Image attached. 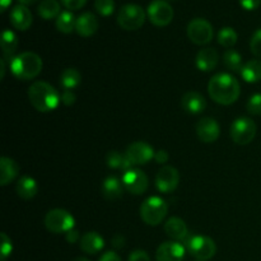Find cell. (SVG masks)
Returning a JSON list of instances; mask_svg holds the SVG:
<instances>
[{
	"label": "cell",
	"instance_id": "cell-1",
	"mask_svg": "<svg viewBox=\"0 0 261 261\" xmlns=\"http://www.w3.org/2000/svg\"><path fill=\"white\" fill-rule=\"evenodd\" d=\"M208 92L211 98L214 99L217 103L228 106L239 99L241 87L237 79L231 74L221 73L212 76L208 84Z\"/></svg>",
	"mask_w": 261,
	"mask_h": 261
},
{
	"label": "cell",
	"instance_id": "cell-2",
	"mask_svg": "<svg viewBox=\"0 0 261 261\" xmlns=\"http://www.w3.org/2000/svg\"><path fill=\"white\" fill-rule=\"evenodd\" d=\"M28 98L37 111L50 112L58 107L61 97L51 84L46 82H35L28 89Z\"/></svg>",
	"mask_w": 261,
	"mask_h": 261
},
{
	"label": "cell",
	"instance_id": "cell-3",
	"mask_svg": "<svg viewBox=\"0 0 261 261\" xmlns=\"http://www.w3.org/2000/svg\"><path fill=\"white\" fill-rule=\"evenodd\" d=\"M10 70L20 81L33 79L42 70V59L35 53H22L12 59Z\"/></svg>",
	"mask_w": 261,
	"mask_h": 261
},
{
	"label": "cell",
	"instance_id": "cell-4",
	"mask_svg": "<svg viewBox=\"0 0 261 261\" xmlns=\"http://www.w3.org/2000/svg\"><path fill=\"white\" fill-rule=\"evenodd\" d=\"M168 206L160 196H150L140 206V217L148 226H157L167 216Z\"/></svg>",
	"mask_w": 261,
	"mask_h": 261
},
{
	"label": "cell",
	"instance_id": "cell-5",
	"mask_svg": "<svg viewBox=\"0 0 261 261\" xmlns=\"http://www.w3.org/2000/svg\"><path fill=\"white\" fill-rule=\"evenodd\" d=\"M145 22V12L140 5L126 4L120 9L117 14V23L126 31H135L142 27Z\"/></svg>",
	"mask_w": 261,
	"mask_h": 261
},
{
	"label": "cell",
	"instance_id": "cell-6",
	"mask_svg": "<svg viewBox=\"0 0 261 261\" xmlns=\"http://www.w3.org/2000/svg\"><path fill=\"white\" fill-rule=\"evenodd\" d=\"M73 216L65 209H53L45 217V226L53 233H68L74 228Z\"/></svg>",
	"mask_w": 261,
	"mask_h": 261
},
{
	"label": "cell",
	"instance_id": "cell-7",
	"mask_svg": "<svg viewBox=\"0 0 261 261\" xmlns=\"http://www.w3.org/2000/svg\"><path fill=\"white\" fill-rule=\"evenodd\" d=\"M256 124L249 117L234 120L231 126V138L236 144L246 145L254 140L256 135Z\"/></svg>",
	"mask_w": 261,
	"mask_h": 261
},
{
	"label": "cell",
	"instance_id": "cell-8",
	"mask_svg": "<svg viewBox=\"0 0 261 261\" xmlns=\"http://www.w3.org/2000/svg\"><path fill=\"white\" fill-rule=\"evenodd\" d=\"M188 36L195 45H206L213 38V27L203 18H195L188 25Z\"/></svg>",
	"mask_w": 261,
	"mask_h": 261
},
{
	"label": "cell",
	"instance_id": "cell-9",
	"mask_svg": "<svg viewBox=\"0 0 261 261\" xmlns=\"http://www.w3.org/2000/svg\"><path fill=\"white\" fill-rule=\"evenodd\" d=\"M188 249L198 260L206 261L216 255L217 246L212 239L206 236H194L189 240Z\"/></svg>",
	"mask_w": 261,
	"mask_h": 261
},
{
	"label": "cell",
	"instance_id": "cell-10",
	"mask_svg": "<svg viewBox=\"0 0 261 261\" xmlns=\"http://www.w3.org/2000/svg\"><path fill=\"white\" fill-rule=\"evenodd\" d=\"M149 20L157 27L168 25L173 19V9L166 0H153L148 7Z\"/></svg>",
	"mask_w": 261,
	"mask_h": 261
},
{
	"label": "cell",
	"instance_id": "cell-11",
	"mask_svg": "<svg viewBox=\"0 0 261 261\" xmlns=\"http://www.w3.org/2000/svg\"><path fill=\"white\" fill-rule=\"evenodd\" d=\"M122 185L129 193L134 194V195H142L147 191L148 186H149V180L143 171L138 170V168H130V170L125 171L124 176H122Z\"/></svg>",
	"mask_w": 261,
	"mask_h": 261
},
{
	"label": "cell",
	"instance_id": "cell-12",
	"mask_svg": "<svg viewBox=\"0 0 261 261\" xmlns=\"http://www.w3.org/2000/svg\"><path fill=\"white\" fill-rule=\"evenodd\" d=\"M178 182H180V175L172 166L162 167L155 176V188L161 193H172L178 186Z\"/></svg>",
	"mask_w": 261,
	"mask_h": 261
},
{
	"label": "cell",
	"instance_id": "cell-13",
	"mask_svg": "<svg viewBox=\"0 0 261 261\" xmlns=\"http://www.w3.org/2000/svg\"><path fill=\"white\" fill-rule=\"evenodd\" d=\"M127 160L132 165H145L154 157L155 152L148 143L145 142H135L127 147L126 152Z\"/></svg>",
	"mask_w": 261,
	"mask_h": 261
},
{
	"label": "cell",
	"instance_id": "cell-14",
	"mask_svg": "<svg viewBox=\"0 0 261 261\" xmlns=\"http://www.w3.org/2000/svg\"><path fill=\"white\" fill-rule=\"evenodd\" d=\"M196 134L201 142L213 143L219 138L221 127L218 122L212 117H203L196 124Z\"/></svg>",
	"mask_w": 261,
	"mask_h": 261
},
{
	"label": "cell",
	"instance_id": "cell-15",
	"mask_svg": "<svg viewBox=\"0 0 261 261\" xmlns=\"http://www.w3.org/2000/svg\"><path fill=\"white\" fill-rule=\"evenodd\" d=\"M185 256V247L176 241L165 242L161 245L155 254L157 261H182Z\"/></svg>",
	"mask_w": 261,
	"mask_h": 261
},
{
	"label": "cell",
	"instance_id": "cell-16",
	"mask_svg": "<svg viewBox=\"0 0 261 261\" xmlns=\"http://www.w3.org/2000/svg\"><path fill=\"white\" fill-rule=\"evenodd\" d=\"M32 14L25 5L18 4L10 12V23L19 31H25L32 24Z\"/></svg>",
	"mask_w": 261,
	"mask_h": 261
},
{
	"label": "cell",
	"instance_id": "cell-17",
	"mask_svg": "<svg viewBox=\"0 0 261 261\" xmlns=\"http://www.w3.org/2000/svg\"><path fill=\"white\" fill-rule=\"evenodd\" d=\"M181 106L189 114L196 115L204 111V109L206 107V102L205 98L200 93L195 91H190L184 94L182 99H181Z\"/></svg>",
	"mask_w": 261,
	"mask_h": 261
},
{
	"label": "cell",
	"instance_id": "cell-18",
	"mask_svg": "<svg viewBox=\"0 0 261 261\" xmlns=\"http://www.w3.org/2000/svg\"><path fill=\"white\" fill-rule=\"evenodd\" d=\"M75 30L78 35L83 36V37H89V36L94 35L98 30V19L92 13H83L76 18Z\"/></svg>",
	"mask_w": 261,
	"mask_h": 261
},
{
	"label": "cell",
	"instance_id": "cell-19",
	"mask_svg": "<svg viewBox=\"0 0 261 261\" xmlns=\"http://www.w3.org/2000/svg\"><path fill=\"white\" fill-rule=\"evenodd\" d=\"M218 60H219V55L218 53H217V50H214V48L212 47H208L199 51L198 55H196L195 63L199 70L211 71L216 68L217 64H218Z\"/></svg>",
	"mask_w": 261,
	"mask_h": 261
},
{
	"label": "cell",
	"instance_id": "cell-20",
	"mask_svg": "<svg viewBox=\"0 0 261 261\" xmlns=\"http://www.w3.org/2000/svg\"><path fill=\"white\" fill-rule=\"evenodd\" d=\"M124 193V185L121 181L115 176H109L106 180L102 182V195L106 200L115 201L120 199Z\"/></svg>",
	"mask_w": 261,
	"mask_h": 261
},
{
	"label": "cell",
	"instance_id": "cell-21",
	"mask_svg": "<svg viewBox=\"0 0 261 261\" xmlns=\"http://www.w3.org/2000/svg\"><path fill=\"white\" fill-rule=\"evenodd\" d=\"M105 247V241L97 232H87L81 239V249L88 255L98 254Z\"/></svg>",
	"mask_w": 261,
	"mask_h": 261
},
{
	"label": "cell",
	"instance_id": "cell-22",
	"mask_svg": "<svg viewBox=\"0 0 261 261\" xmlns=\"http://www.w3.org/2000/svg\"><path fill=\"white\" fill-rule=\"evenodd\" d=\"M0 168H2V172H0V185L2 186H7L8 184L12 182L18 176V172H19L18 163L14 160L8 157H2Z\"/></svg>",
	"mask_w": 261,
	"mask_h": 261
},
{
	"label": "cell",
	"instance_id": "cell-23",
	"mask_svg": "<svg viewBox=\"0 0 261 261\" xmlns=\"http://www.w3.org/2000/svg\"><path fill=\"white\" fill-rule=\"evenodd\" d=\"M165 232L168 237L178 241V240H184L188 236L189 229L182 219L177 218V217H172V218L166 222Z\"/></svg>",
	"mask_w": 261,
	"mask_h": 261
},
{
	"label": "cell",
	"instance_id": "cell-24",
	"mask_svg": "<svg viewBox=\"0 0 261 261\" xmlns=\"http://www.w3.org/2000/svg\"><path fill=\"white\" fill-rule=\"evenodd\" d=\"M17 194L18 196H20L24 200H30V199L35 198L36 194L38 191L37 182H36L35 178L30 177V176H23L19 178V181L17 182Z\"/></svg>",
	"mask_w": 261,
	"mask_h": 261
},
{
	"label": "cell",
	"instance_id": "cell-25",
	"mask_svg": "<svg viewBox=\"0 0 261 261\" xmlns=\"http://www.w3.org/2000/svg\"><path fill=\"white\" fill-rule=\"evenodd\" d=\"M241 76L247 83H256L261 81V60H250L244 65Z\"/></svg>",
	"mask_w": 261,
	"mask_h": 261
},
{
	"label": "cell",
	"instance_id": "cell-26",
	"mask_svg": "<svg viewBox=\"0 0 261 261\" xmlns=\"http://www.w3.org/2000/svg\"><path fill=\"white\" fill-rule=\"evenodd\" d=\"M106 163L110 168H114V170H122L127 171L132 167V163L127 160L126 154L125 153H120L117 150H111L106 154Z\"/></svg>",
	"mask_w": 261,
	"mask_h": 261
},
{
	"label": "cell",
	"instance_id": "cell-27",
	"mask_svg": "<svg viewBox=\"0 0 261 261\" xmlns=\"http://www.w3.org/2000/svg\"><path fill=\"white\" fill-rule=\"evenodd\" d=\"M37 12L43 19H53L60 15V4L58 0H42L38 4Z\"/></svg>",
	"mask_w": 261,
	"mask_h": 261
},
{
	"label": "cell",
	"instance_id": "cell-28",
	"mask_svg": "<svg viewBox=\"0 0 261 261\" xmlns=\"http://www.w3.org/2000/svg\"><path fill=\"white\" fill-rule=\"evenodd\" d=\"M18 38L15 33L10 30H5L2 35V48L5 58H12L13 54L17 51Z\"/></svg>",
	"mask_w": 261,
	"mask_h": 261
},
{
	"label": "cell",
	"instance_id": "cell-29",
	"mask_svg": "<svg viewBox=\"0 0 261 261\" xmlns=\"http://www.w3.org/2000/svg\"><path fill=\"white\" fill-rule=\"evenodd\" d=\"M76 19L71 12H61L60 15L56 18V28L63 33H71L75 30Z\"/></svg>",
	"mask_w": 261,
	"mask_h": 261
},
{
	"label": "cell",
	"instance_id": "cell-30",
	"mask_svg": "<svg viewBox=\"0 0 261 261\" xmlns=\"http://www.w3.org/2000/svg\"><path fill=\"white\" fill-rule=\"evenodd\" d=\"M82 81V75L76 69L69 68L61 73L60 83L64 87V89H73L79 86Z\"/></svg>",
	"mask_w": 261,
	"mask_h": 261
},
{
	"label": "cell",
	"instance_id": "cell-31",
	"mask_svg": "<svg viewBox=\"0 0 261 261\" xmlns=\"http://www.w3.org/2000/svg\"><path fill=\"white\" fill-rule=\"evenodd\" d=\"M223 63L228 70L241 74L242 68H244L242 66V58L237 51L227 50L223 55Z\"/></svg>",
	"mask_w": 261,
	"mask_h": 261
},
{
	"label": "cell",
	"instance_id": "cell-32",
	"mask_svg": "<svg viewBox=\"0 0 261 261\" xmlns=\"http://www.w3.org/2000/svg\"><path fill=\"white\" fill-rule=\"evenodd\" d=\"M218 42L224 47H232L237 42L236 31L231 27L222 28L218 32Z\"/></svg>",
	"mask_w": 261,
	"mask_h": 261
},
{
	"label": "cell",
	"instance_id": "cell-33",
	"mask_svg": "<svg viewBox=\"0 0 261 261\" xmlns=\"http://www.w3.org/2000/svg\"><path fill=\"white\" fill-rule=\"evenodd\" d=\"M94 8L103 17H109L115 10L114 0H94Z\"/></svg>",
	"mask_w": 261,
	"mask_h": 261
},
{
	"label": "cell",
	"instance_id": "cell-34",
	"mask_svg": "<svg viewBox=\"0 0 261 261\" xmlns=\"http://www.w3.org/2000/svg\"><path fill=\"white\" fill-rule=\"evenodd\" d=\"M246 109L251 115H261V93L250 97V99L247 101Z\"/></svg>",
	"mask_w": 261,
	"mask_h": 261
},
{
	"label": "cell",
	"instance_id": "cell-35",
	"mask_svg": "<svg viewBox=\"0 0 261 261\" xmlns=\"http://www.w3.org/2000/svg\"><path fill=\"white\" fill-rule=\"evenodd\" d=\"M250 47H251V53L254 54L255 56L261 58V28H259V30L252 35Z\"/></svg>",
	"mask_w": 261,
	"mask_h": 261
},
{
	"label": "cell",
	"instance_id": "cell-36",
	"mask_svg": "<svg viewBox=\"0 0 261 261\" xmlns=\"http://www.w3.org/2000/svg\"><path fill=\"white\" fill-rule=\"evenodd\" d=\"M0 237H2V259H5V257L9 256V255L12 254V240H10L5 233L0 234Z\"/></svg>",
	"mask_w": 261,
	"mask_h": 261
},
{
	"label": "cell",
	"instance_id": "cell-37",
	"mask_svg": "<svg viewBox=\"0 0 261 261\" xmlns=\"http://www.w3.org/2000/svg\"><path fill=\"white\" fill-rule=\"evenodd\" d=\"M76 96L71 89H64V92L61 93V102H63L65 106H71V105L75 103Z\"/></svg>",
	"mask_w": 261,
	"mask_h": 261
},
{
	"label": "cell",
	"instance_id": "cell-38",
	"mask_svg": "<svg viewBox=\"0 0 261 261\" xmlns=\"http://www.w3.org/2000/svg\"><path fill=\"white\" fill-rule=\"evenodd\" d=\"M63 5L70 10H78L87 3V0H61Z\"/></svg>",
	"mask_w": 261,
	"mask_h": 261
},
{
	"label": "cell",
	"instance_id": "cell-39",
	"mask_svg": "<svg viewBox=\"0 0 261 261\" xmlns=\"http://www.w3.org/2000/svg\"><path fill=\"white\" fill-rule=\"evenodd\" d=\"M129 261H150L149 255L143 250H135L130 254Z\"/></svg>",
	"mask_w": 261,
	"mask_h": 261
},
{
	"label": "cell",
	"instance_id": "cell-40",
	"mask_svg": "<svg viewBox=\"0 0 261 261\" xmlns=\"http://www.w3.org/2000/svg\"><path fill=\"white\" fill-rule=\"evenodd\" d=\"M240 4L246 10H255L260 7L261 0H240Z\"/></svg>",
	"mask_w": 261,
	"mask_h": 261
},
{
	"label": "cell",
	"instance_id": "cell-41",
	"mask_svg": "<svg viewBox=\"0 0 261 261\" xmlns=\"http://www.w3.org/2000/svg\"><path fill=\"white\" fill-rule=\"evenodd\" d=\"M111 242H112V246H114L115 249L120 250L125 246V237H122L121 234H115V236L112 237Z\"/></svg>",
	"mask_w": 261,
	"mask_h": 261
},
{
	"label": "cell",
	"instance_id": "cell-42",
	"mask_svg": "<svg viewBox=\"0 0 261 261\" xmlns=\"http://www.w3.org/2000/svg\"><path fill=\"white\" fill-rule=\"evenodd\" d=\"M154 160H155V162L157 163H161V165H162V163H166L168 161V153L166 152V150H158V152H155V154H154Z\"/></svg>",
	"mask_w": 261,
	"mask_h": 261
},
{
	"label": "cell",
	"instance_id": "cell-43",
	"mask_svg": "<svg viewBox=\"0 0 261 261\" xmlns=\"http://www.w3.org/2000/svg\"><path fill=\"white\" fill-rule=\"evenodd\" d=\"M99 261H121V259H120V256L116 254V252L109 251L106 252V254L102 255V257L99 259Z\"/></svg>",
	"mask_w": 261,
	"mask_h": 261
},
{
	"label": "cell",
	"instance_id": "cell-44",
	"mask_svg": "<svg viewBox=\"0 0 261 261\" xmlns=\"http://www.w3.org/2000/svg\"><path fill=\"white\" fill-rule=\"evenodd\" d=\"M65 237H66V241H68L69 244H75V242L79 240V232L73 228L71 231H69L68 233H66Z\"/></svg>",
	"mask_w": 261,
	"mask_h": 261
},
{
	"label": "cell",
	"instance_id": "cell-45",
	"mask_svg": "<svg viewBox=\"0 0 261 261\" xmlns=\"http://www.w3.org/2000/svg\"><path fill=\"white\" fill-rule=\"evenodd\" d=\"M10 3H12V0H0V10L5 12L7 8L10 5Z\"/></svg>",
	"mask_w": 261,
	"mask_h": 261
},
{
	"label": "cell",
	"instance_id": "cell-46",
	"mask_svg": "<svg viewBox=\"0 0 261 261\" xmlns=\"http://www.w3.org/2000/svg\"><path fill=\"white\" fill-rule=\"evenodd\" d=\"M0 70H2V73H0V78H4L5 75V59H2L0 60Z\"/></svg>",
	"mask_w": 261,
	"mask_h": 261
},
{
	"label": "cell",
	"instance_id": "cell-47",
	"mask_svg": "<svg viewBox=\"0 0 261 261\" xmlns=\"http://www.w3.org/2000/svg\"><path fill=\"white\" fill-rule=\"evenodd\" d=\"M18 2L23 5H28V4H33V3H36L37 0H18Z\"/></svg>",
	"mask_w": 261,
	"mask_h": 261
},
{
	"label": "cell",
	"instance_id": "cell-48",
	"mask_svg": "<svg viewBox=\"0 0 261 261\" xmlns=\"http://www.w3.org/2000/svg\"><path fill=\"white\" fill-rule=\"evenodd\" d=\"M73 261H89V260L86 259V257H76V259L73 260Z\"/></svg>",
	"mask_w": 261,
	"mask_h": 261
},
{
	"label": "cell",
	"instance_id": "cell-49",
	"mask_svg": "<svg viewBox=\"0 0 261 261\" xmlns=\"http://www.w3.org/2000/svg\"><path fill=\"white\" fill-rule=\"evenodd\" d=\"M2 261H5V259H2Z\"/></svg>",
	"mask_w": 261,
	"mask_h": 261
},
{
	"label": "cell",
	"instance_id": "cell-50",
	"mask_svg": "<svg viewBox=\"0 0 261 261\" xmlns=\"http://www.w3.org/2000/svg\"><path fill=\"white\" fill-rule=\"evenodd\" d=\"M198 261H201V260H198Z\"/></svg>",
	"mask_w": 261,
	"mask_h": 261
}]
</instances>
